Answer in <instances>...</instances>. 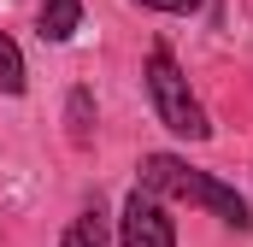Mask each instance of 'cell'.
Listing matches in <instances>:
<instances>
[{
    "label": "cell",
    "instance_id": "6da1fadb",
    "mask_svg": "<svg viewBox=\"0 0 253 247\" xmlns=\"http://www.w3.org/2000/svg\"><path fill=\"white\" fill-rule=\"evenodd\" d=\"M135 171H141V188H153V194H165V200L206 206V212H212L218 224H230V230H253L248 200H242L230 183H218L212 171H194L189 159H177V153H147Z\"/></svg>",
    "mask_w": 253,
    "mask_h": 247
},
{
    "label": "cell",
    "instance_id": "7a4b0ae2",
    "mask_svg": "<svg viewBox=\"0 0 253 247\" xmlns=\"http://www.w3.org/2000/svg\"><path fill=\"white\" fill-rule=\"evenodd\" d=\"M147 100H153V112H159V124L171 129V135H183V141H206L212 135V124H206V112H200V100H194L189 77H183V65L171 59V47L159 41L153 53H147Z\"/></svg>",
    "mask_w": 253,
    "mask_h": 247
},
{
    "label": "cell",
    "instance_id": "3957f363",
    "mask_svg": "<svg viewBox=\"0 0 253 247\" xmlns=\"http://www.w3.org/2000/svg\"><path fill=\"white\" fill-rule=\"evenodd\" d=\"M118 247H177V218L165 212V200L153 188H129L124 212H118Z\"/></svg>",
    "mask_w": 253,
    "mask_h": 247
},
{
    "label": "cell",
    "instance_id": "277c9868",
    "mask_svg": "<svg viewBox=\"0 0 253 247\" xmlns=\"http://www.w3.org/2000/svg\"><path fill=\"white\" fill-rule=\"evenodd\" d=\"M36 30H42V41H71L83 30V0H42Z\"/></svg>",
    "mask_w": 253,
    "mask_h": 247
},
{
    "label": "cell",
    "instance_id": "5b68a950",
    "mask_svg": "<svg viewBox=\"0 0 253 247\" xmlns=\"http://www.w3.org/2000/svg\"><path fill=\"white\" fill-rule=\"evenodd\" d=\"M65 135H71V147L94 141V94L88 88H71V100H65Z\"/></svg>",
    "mask_w": 253,
    "mask_h": 247
},
{
    "label": "cell",
    "instance_id": "8992f818",
    "mask_svg": "<svg viewBox=\"0 0 253 247\" xmlns=\"http://www.w3.org/2000/svg\"><path fill=\"white\" fill-rule=\"evenodd\" d=\"M59 247H118V236H112V224H106L100 212H77Z\"/></svg>",
    "mask_w": 253,
    "mask_h": 247
},
{
    "label": "cell",
    "instance_id": "52a82bcc",
    "mask_svg": "<svg viewBox=\"0 0 253 247\" xmlns=\"http://www.w3.org/2000/svg\"><path fill=\"white\" fill-rule=\"evenodd\" d=\"M0 94H24V53L6 30H0Z\"/></svg>",
    "mask_w": 253,
    "mask_h": 247
},
{
    "label": "cell",
    "instance_id": "ba28073f",
    "mask_svg": "<svg viewBox=\"0 0 253 247\" xmlns=\"http://www.w3.org/2000/svg\"><path fill=\"white\" fill-rule=\"evenodd\" d=\"M141 12H171V18H189V12H200V0H135Z\"/></svg>",
    "mask_w": 253,
    "mask_h": 247
}]
</instances>
